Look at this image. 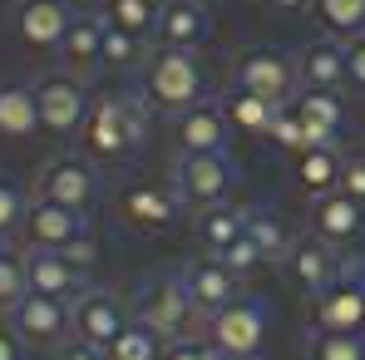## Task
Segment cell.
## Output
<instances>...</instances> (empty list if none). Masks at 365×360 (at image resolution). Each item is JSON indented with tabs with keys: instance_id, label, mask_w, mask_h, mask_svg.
Here are the masks:
<instances>
[{
	"instance_id": "1",
	"label": "cell",
	"mask_w": 365,
	"mask_h": 360,
	"mask_svg": "<svg viewBox=\"0 0 365 360\" xmlns=\"http://www.w3.org/2000/svg\"><path fill=\"white\" fill-rule=\"evenodd\" d=\"M148 99L143 94H99L89 104L84 119V153L94 163H119L128 153H138V143L148 138Z\"/></svg>"
},
{
	"instance_id": "2",
	"label": "cell",
	"mask_w": 365,
	"mask_h": 360,
	"mask_svg": "<svg viewBox=\"0 0 365 360\" xmlns=\"http://www.w3.org/2000/svg\"><path fill=\"white\" fill-rule=\"evenodd\" d=\"M202 89H207V74H202L197 50L158 45L143 64V99L163 114H182V109L202 104Z\"/></svg>"
},
{
	"instance_id": "3",
	"label": "cell",
	"mask_w": 365,
	"mask_h": 360,
	"mask_svg": "<svg viewBox=\"0 0 365 360\" xmlns=\"http://www.w3.org/2000/svg\"><path fill=\"white\" fill-rule=\"evenodd\" d=\"M311 331H331V336L365 331V252H351L341 262L336 282L311 301Z\"/></svg>"
},
{
	"instance_id": "4",
	"label": "cell",
	"mask_w": 365,
	"mask_h": 360,
	"mask_svg": "<svg viewBox=\"0 0 365 360\" xmlns=\"http://www.w3.org/2000/svg\"><path fill=\"white\" fill-rule=\"evenodd\" d=\"M133 316H138L143 326H153L163 341H187V336H192V326L202 321V311H197L192 297H187L182 272L153 277V282L138 292V301H133Z\"/></svg>"
},
{
	"instance_id": "5",
	"label": "cell",
	"mask_w": 365,
	"mask_h": 360,
	"mask_svg": "<svg viewBox=\"0 0 365 360\" xmlns=\"http://www.w3.org/2000/svg\"><path fill=\"white\" fill-rule=\"evenodd\" d=\"M267 326H272V311L262 297H237L227 301L217 316H207V341L217 356L232 360H252L267 346Z\"/></svg>"
},
{
	"instance_id": "6",
	"label": "cell",
	"mask_w": 365,
	"mask_h": 360,
	"mask_svg": "<svg viewBox=\"0 0 365 360\" xmlns=\"http://www.w3.org/2000/svg\"><path fill=\"white\" fill-rule=\"evenodd\" d=\"M232 187H237V168L227 153H182L178 168H173V192L197 212L227 202Z\"/></svg>"
},
{
	"instance_id": "7",
	"label": "cell",
	"mask_w": 365,
	"mask_h": 360,
	"mask_svg": "<svg viewBox=\"0 0 365 360\" xmlns=\"http://www.w3.org/2000/svg\"><path fill=\"white\" fill-rule=\"evenodd\" d=\"M99 168L94 158H50L35 178V197L40 202H60V207H74V212H89L99 202Z\"/></svg>"
},
{
	"instance_id": "8",
	"label": "cell",
	"mask_w": 365,
	"mask_h": 360,
	"mask_svg": "<svg viewBox=\"0 0 365 360\" xmlns=\"http://www.w3.org/2000/svg\"><path fill=\"white\" fill-rule=\"evenodd\" d=\"M5 321L20 331L25 346H64V341H74V306L55 301V297H40V292L20 297L5 311Z\"/></svg>"
},
{
	"instance_id": "9",
	"label": "cell",
	"mask_w": 365,
	"mask_h": 360,
	"mask_svg": "<svg viewBox=\"0 0 365 360\" xmlns=\"http://www.w3.org/2000/svg\"><path fill=\"white\" fill-rule=\"evenodd\" d=\"M35 104H40V128L50 138H69V133L84 128L94 99L69 74H45V79H35Z\"/></svg>"
},
{
	"instance_id": "10",
	"label": "cell",
	"mask_w": 365,
	"mask_h": 360,
	"mask_svg": "<svg viewBox=\"0 0 365 360\" xmlns=\"http://www.w3.org/2000/svg\"><path fill=\"white\" fill-rule=\"evenodd\" d=\"M232 79H237V89H252V94H262V99H272V104H287V99L302 89L297 60H287V55H277V50H247V55H237Z\"/></svg>"
},
{
	"instance_id": "11",
	"label": "cell",
	"mask_w": 365,
	"mask_h": 360,
	"mask_svg": "<svg viewBox=\"0 0 365 360\" xmlns=\"http://www.w3.org/2000/svg\"><path fill=\"white\" fill-rule=\"evenodd\" d=\"M25 247H50V252H69L74 242H89V212H74L60 202H40L30 197V212H25Z\"/></svg>"
},
{
	"instance_id": "12",
	"label": "cell",
	"mask_w": 365,
	"mask_h": 360,
	"mask_svg": "<svg viewBox=\"0 0 365 360\" xmlns=\"http://www.w3.org/2000/svg\"><path fill=\"white\" fill-rule=\"evenodd\" d=\"M25 277H30V292L55 301H74L89 292V272L74 267L64 252H50V247H25Z\"/></svg>"
},
{
	"instance_id": "13",
	"label": "cell",
	"mask_w": 365,
	"mask_h": 360,
	"mask_svg": "<svg viewBox=\"0 0 365 360\" xmlns=\"http://www.w3.org/2000/svg\"><path fill=\"white\" fill-rule=\"evenodd\" d=\"M178 207H182V197L173 187H163V182H128L119 192V217L133 232H163V227H173Z\"/></svg>"
},
{
	"instance_id": "14",
	"label": "cell",
	"mask_w": 365,
	"mask_h": 360,
	"mask_svg": "<svg viewBox=\"0 0 365 360\" xmlns=\"http://www.w3.org/2000/svg\"><path fill=\"white\" fill-rule=\"evenodd\" d=\"M69 306H74V336L89 341V346H99V351H109L114 336L128 326L123 301L114 297V292H104V287H89L84 297H74Z\"/></svg>"
},
{
	"instance_id": "15",
	"label": "cell",
	"mask_w": 365,
	"mask_h": 360,
	"mask_svg": "<svg viewBox=\"0 0 365 360\" xmlns=\"http://www.w3.org/2000/svg\"><path fill=\"white\" fill-rule=\"evenodd\" d=\"M182 282H187V297H192V306L202 311V321H207V316H217L227 301L242 297V292H237V272H227L217 252L192 257V262L182 267Z\"/></svg>"
},
{
	"instance_id": "16",
	"label": "cell",
	"mask_w": 365,
	"mask_h": 360,
	"mask_svg": "<svg viewBox=\"0 0 365 360\" xmlns=\"http://www.w3.org/2000/svg\"><path fill=\"white\" fill-rule=\"evenodd\" d=\"M287 272H292V282L302 287L306 297L316 301L331 282H336V272H341V257H336V247H326L321 237H292L287 247Z\"/></svg>"
},
{
	"instance_id": "17",
	"label": "cell",
	"mask_w": 365,
	"mask_h": 360,
	"mask_svg": "<svg viewBox=\"0 0 365 360\" xmlns=\"http://www.w3.org/2000/svg\"><path fill=\"white\" fill-rule=\"evenodd\" d=\"M74 10L69 0H15V35L30 50H55L69 30Z\"/></svg>"
},
{
	"instance_id": "18",
	"label": "cell",
	"mask_w": 365,
	"mask_h": 360,
	"mask_svg": "<svg viewBox=\"0 0 365 360\" xmlns=\"http://www.w3.org/2000/svg\"><path fill=\"white\" fill-rule=\"evenodd\" d=\"M104 30H109L104 15H74V20H69L64 40L55 45V55H60V64L69 74H94V69H104Z\"/></svg>"
},
{
	"instance_id": "19",
	"label": "cell",
	"mask_w": 365,
	"mask_h": 360,
	"mask_svg": "<svg viewBox=\"0 0 365 360\" xmlns=\"http://www.w3.org/2000/svg\"><path fill=\"white\" fill-rule=\"evenodd\" d=\"M178 148L182 153H227V138H232V123L222 114V104H192L178 114Z\"/></svg>"
},
{
	"instance_id": "20",
	"label": "cell",
	"mask_w": 365,
	"mask_h": 360,
	"mask_svg": "<svg viewBox=\"0 0 365 360\" xmlns=\"http://www.w3.org/2000/svg\"><path fill=\"white\" fill-rule=\"evenodd\" d=\"M311 232L326 242V247L346 252V247L365 232V207H361V202H351V197H341V192L316 197V207H311Z\"/></svg>"
},
{
	"instance_id": "21",
	"label": "cell",
	"mask_w": 365,
	"mask_h": 360,
	"mask_svg": "<svg viewBox=\"0 0 365 360\" xmlns=\"http://www.w3.org/2000/svg\"><path fill=\"white\" fill-rule=\"evenodd\" d=\"M297 114L311 128V148H326L336 143V133L346 128V104H341V89H297L292 94Z\"/></svg>"
},
{
	"instance_id": "22",
	"label": "cell",
	"mask_w": 365,
	"mask_h": 360,
	"mask_svg": "<svg viewBox=\"0 0 365 360\" xmlns=\"http://www.w3.org/2000/svg\"><path fill=\"white\" fill-rule=\"evenodd\" d=\"M207 35H212L207 5H197V0H173V5H163V15H158V45L197 50Z\"/></svg>"
},
{
	"instance_id": "23",
	"label": "cell",
	"mask_w": 365,
	"mask_h": 360,
	"mask_svg": "<svg viewBox=\"0 0 365 360\" xmlns=\"http://www.w3.org/2000/svg\"><path fill=\"white\" fill-rule=\"evenodd\" d=\"M297 74H302V89H341L346 84V40H316L306 45L302 60H297Z\"/></svg>"
},
{
	"instance_id": "24",
	"label": "cell",
	"mask_w": 365,
	"mask_h": 360,
	"mask_svg": "<svg viewBox=\"0 0 365 360\" xmlns=\"http://www.w3.org/2000/svg\"><path fill=\"white\" fill-rule=\"evenodd\" d=\"M341 168H346V158L336 153V143L306 148L297 153V187L306 197H331V192H341Z\"/></svg>"
},
{
	"instance_id": "25",
	"label": "cell",
	"mask_w": 365,
	"mask_h": 360,
	"mask_svg": "<svg viewBox=\"0 0 365 360\" xmlns=\"http://www.w3.org/2000/svg\"><path fill=\"white\" fill-rule=\"evenodd\" d=\"M35 133H40L35 84H0V138H35Z\"/></svg>"
},
{
	"instance_id": "26",
	"label": "cell",
	"mask_w": 365,
	"mask_h": 360,
	"mask_svg": "<svg viewBox=\"0 0 365 360\" xmlns=\"http://www.w3.org/2000/svg\"><path fill=\"white\" fill-rule=\"evenodd\" d=\"M277 109H282V104H272V99L252 94V89H237V84H232V94L222 99V114H227V123H232V128H242V133H252V138L272 133Z\"/></svg>"
},
{
	"instance_id": "27",
	"label": "cell",
	"mask_w": 365,
	"mask_h": 360,
	"mask_svg": "<svg viewBox=\"0 0 365 360\" xmlns=\"http://www.w3.org/2000/svg\"><path fill=\"white\" fill-rule=\"evenodd\" d=\"M242 232H247V207H237V202H217V207L197 212V242H202V252H222L227 242H237Z\"/></svg>"
},
{
	"instance_id": "28",
	"label": "cell",
	"mask_w": 365,
	"mask_h": 360,
	"mask_svg": "<svg viewBox=\"0 0 365 360\" xmlns=\"http://www.w3.org/2000/svg\"><path fill=\"white\" fill-rule=\"evenodd\" d=\"M321 30L331 40H356L365 35V0H311Z\"/></svg>"
},
{
	"instance_id": "29",
	"label": "cell",
	"mask_w": 365,
	"mask_h": 360,
	"mask_svg": "<svg viewBox=\"0 0 365 360\" xmlns=\"http://www.w3.org/2000/svg\"><path fill=\"white\" fill-rule=\"evenodd\" d=\"M163 336L153 331V326H143L138 316H128V326H123L119 336H114V346H109V360H163Z\"/></svg>"
},
{
	"instance_id": "30",
	"label": "cell",
	"mask_w": 365,
	"mask_h": 360,
	"mask_svg": "<svg viewBox=\"0 0 365 360\" xmlns=\"http://www.w3.org/2000/svg\"><path fill=\"white\" fill-rule=\"evenodd\" d=\"M158 15H163L158 0H104V20L128 30V35H138V40L158 35Z\"/></svg>"
},
{
	"instance_id": "31",
	"label": "cell",
	"mask_w": 365,
	"mask_h": 360,
	"mask_svg": "<svg viewBox=\"0 0 365 360\" xmlns=\"http://www.w3.org/2000/svg\"><path fill=\"white\" fill-rule=\"evenodd\" d=\"M306 360H365V341L361 336L311 331V336H306Z\"/></svg>"
},
{
	"instance_id": "32",
	"label": "cell",
	"mask_w": 365,
	"mask_h": 360,
	"mask_svg": "<svg viewBox=\"0 0 365 360\" xmlns=\"http://www.w3.org/2000/svg\"><path fill=\"white\" fill-rule=\"evenodd\" d=\"M247 237L267 252V262H282V257H287V247H292L287 227H282L272 212H247Z\"/></svg>"
},
{
	"instance_id": "33",
	"label": "cell",
	"mask_w": 365,
	"mask_h": 360,
	"mask_svg": "<svg viewBox=\"0 0 365 360\" xmlns=\"http://www.w3.org/2000/svg\"><path fill=\"white\" fill-rule=\"evenodd\" d=\"M20 297H30V277H25V252H0V311H10Z\"/></svg>"
},
{
	"instance_id": "34",
	"label": "cell",
	"mask_w": 365,
	"mask_h": 360,
	"mask_svg": "<svg viewBox=\"0 0 365 360\" xmlns=\"http://www.w3.org/2000/svg\"><path fill=\"white\" fill-rule=\"evenodd\" d=\"M267 138H277V143L292 148V153H306V148H311V128H306V119L297 114L292 99L277 109V119H272V133H267Z\"/></svg>"
},
{
	"instance_id": "35",
	"label": "cell",
	"mask_w": 365,
	"mask_h": 360,
	"mask_svg": "<svg viewBox=\"0 0 365 360\" xmlns=\"http://www.w3.org/2000/svg\"><path fill=\"white\" fill-rule=\"evenodd\" d=\"M138 60H143V40L119 30V25H109L104 30V69H133Z\"/></svg>"
},
{
	"instance_id": "36",
	"label": "cell",
	"mask_w": 365,
	"mask_h": 360,
	"mask_svg": "<svg viewBox=\"0 0 365 360\" xmlns=\"http://www.w3.org/2000/svg\"><path fill=\"white\" fill-rule=\"evenodd\" d=\"M25 212H30V197L20 192V182L0 178V237L20 232L25 227Z\"/></svg>"
},
{
	"instance_id": "37",
	"label": "cell",
	"mask_w": 365,
	"mask_h": 360,
	"mask_svg": "<svg viewBox=\"0 0 365 360\" xmlns=\"http://www.w3.org/2000/svg\"><path fill=\"white\" fill-rule=\"evenodd\" d=\"M217 257H222V267H227V272H237V277H247V272H257V267L267 262V252H262L257 242L247 237V232H242L237 242H227V247H222Z\"/></svg>"
},
{
	"instance_id": "38",
	"label": "cell",
	"mask_w": 365,
	"mask_h": 360,
	"mask_svg": "<svg viewBox=\"0 0 365 360\" xmlns=\"http://www.w3.org/2000/svg\"><path fill=\"white\" fill-rule=\"evenodd\" d=\"M163 360H217V351H212V341L187 336V341H168L163 346Z\"/></svg>"
},
{
	"instance_id": "39",
	"label": "cell",
	"mask_w": 365,
	"mask_h": 360,
	"mask_svg": "<svg viewBox=\"0 0 365 360\" xmlns=\"http://www.w3.org/2000/svg\"><path fill=\"white\" fill-rule=\"evenodd\" d=\"M341 197H351V202L365 207V153L361 158H346V168H341Z\"/></svg>"
},
{
	"instance_id": "40",
	"label": "cell",
	"mask_w": 365,
	"mask_h": 360,
	"mask_svg": "<svg viewBox=\"0 0 365 360\" xmlns=\"http://www.w3.org/2000/svg\"><path fill=\"white\" fill-rule=\"evenodd\" d=\"M346 84L365 94V35L346 40Z\"/></svg>"
},
{
	"instance_id": "41",
	"label": "cell",
	"mask_w": 365,
	"mask_h": 360,
	"mask_svg": "<svg viewBox=\"0 0 365 360\" xmlns=\"http://www.w3.org/2000/svg\"><path fill=\"white\" fill-rule=\"evenodd\" d=\"M55 360H109V351H99V346H89V341L74 336V341H64V346H60V356H55Z\"/></svg>"
},
{
	"instance_id": "42",
	"label": "cell",
	"mask_w": 365,
	"mask_h": 360,
	"mask_svg": "<svg viewBox=\"0 0 365 360\" xmlns=\"http://www.w3.org/2000/svg\"><path fill=\"white\" fill-rule=\"evenodd\" d=\"M0 360H25V341L10 321H0Z\"/></svg>"
},
{
	"instance_id": "43",
	"label": "cell",
	"mask_w": 365,
	"mask_h": 360,
	"mask_svg": "<svg viewBox=\"0 0 365 360\" xmlns=\"http://www.w3.org/2000/svg\"><path fill=\"white\" fill-rule=\"evenodd\" d=\"M267 5H277V10H292V15H297V10H306L311 0H267Z\"/></svg>"
},
{
	"instance_id": "44",
	"label": "cell",
	"mask_w": 365,
	"mask_h": 360,
	"mask_svg": "<svg viewBox=\"0 0 365 360\" xmlns=\"http://www.w3.org/2000/svg\"><path fill=\"white\" fill-rule=\"evenodd\" d=\"M197 5H217V0H197Z\"/></svg>"
},
{
	"instance_id": "45",
	"label": "cell",
	"mask_w": 365,
	"mask_h": 360,
	"mask_svg": "<svg viewBox=\"0 0 365 360\" xmlns=\"http://www.w3.org/2000/svg\"><path fill=\"white\" fill-rule=\"evenodd\" d=\"M0 252H5V237H0Z\"/></svg>"
},
{
	"instance_id": "46",
	"label": "cell",
	"mask_w": 365,
	"mask_h": 360,
	"mask_svg": "<svg viewBox=\"0 0 365 360\" xmlns=\"http://www.w3.org/2000/svg\"><path fill=\"white\" fill-rule=\"evenodd\" d=\"M217 360H232V356H217Z\"/></svg>"
},
{
	"instance_id": "47",
	"label": "cell",
	"mask_w": 365,
	"mask_h": 360,
	"mask_svg": "<svg viewBox=\"0 0 365 360\" xmlns=\"http://www.w3.org/2000/svg\"><path fill=\"white\" fill-rule=\"evenodd\" d=\"M361 341H365V331H361Z\"/></svg>"
}]
</instances>
